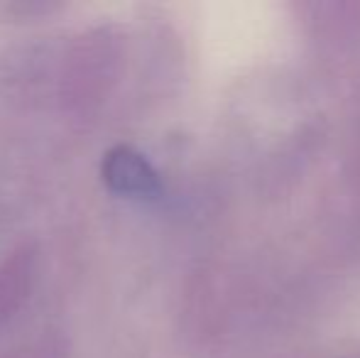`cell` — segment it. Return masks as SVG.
I'll use <instances>...</instances> for the list:
<instances>
[{"mask_svg": "<svg viewBox=\"0 0 360 358\" xmlns=\"http://www.w3.org/2000/svg\"><path fill=\"white\" fill-rule=\"evenodd\" d=\"M123 67V37L113 25L86 27L69 42L57 74L59 108L72 120L96 118Z\"/></svg>", "mask_w": 360, "mask_h": 358, "instance_id": "6da1fadb", "label": "cell"}, {"mask_svg": "<svg viewBox=\"0 0 360 358\" xmlns=\"http://www.w3.org/2000/svg\"><path fill=\"white\" fill-rule=\"evenodd\" d=\"M101 179L108 191L125 199L152 201L160 199L165 186L155 165L133 145H113L105 150L101 162Z\"/></svg>", "mask_w": 360, "mask_h": 358, "instance_id": "7a4b0ae2", "label": "cell"}, {"mask_svg": "<svg viewBox=\"0 0 360 358\" xmlns=\"http://www.w3.org/2000/svg\"><path fill=\"white\" fill-rule=\"evenodd\" d=\"M37 282V248L20 243L0 260V331L25 309Z\"/></svg>", "mask_w": 360, "mask_h": 358, "instance_id": "3957f363", "label": "cell"}, {"mask_svg": "<svg viewBox=\"0 0 360 358\" xmlns=\"http://www.w3.org/2000/svg\"><path fill=\"white\" fill-rule=\"evenodd\" d=\"M3 358H67V349L59 339L49 336V339H37L32 344L18 346V349L8 351Z\"/></svg>", "mask_w": 360, "mask_h": 358, "instance_id": "277c9868", "label": "cell"}]
</instances>
